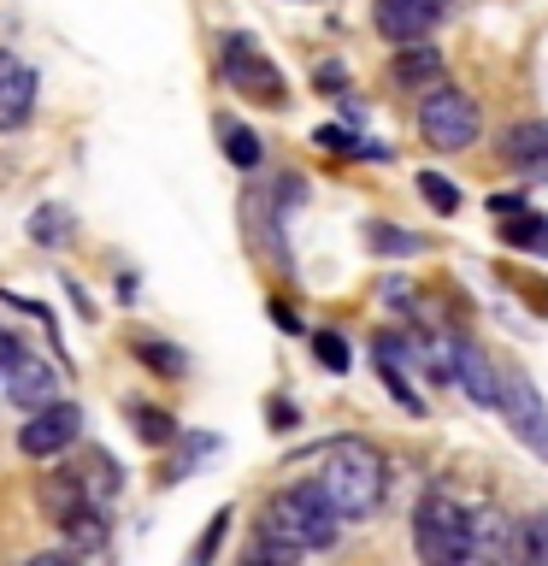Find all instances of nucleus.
I'll list each match as a JSON object with an SVG mask.
<instances>
[{
	"label": "nucleus",
	"mask_w": 548,
	"mask_h": 566,
	"mask_svg": "<svg viewBox=\"0 0 548 566\" xmlns=\"http://www.w3.org/2000/svg\"><path fill=\"white\" fill-rule=\"evenodd\" d=\"M18 360H24V348H18V336H12V331H0V389L12 384V371H18Z\"/></svg>",
	"instance_id": "cd10ccee"
},
{
	"label": "nucleus",
	"mask_w": 548,
	"mask_h": 566,
	"mask_svg": "<svg viewBox=\"0 0 548 566\" xmlns=\"http://www.w3.org/2000/svg\"><path fill=\"white\" fill-rule=\"evenodd\" d=\"M219 71H224V83L236 88V95L260 101V106H283V101H289V83H283V71L272 60H265V48L254 42V35H224Z\"/></svg>",
	"instance_id": "39448f33"
},
{
	"label": "nucleus",
	"mask_w": 548,
	"mask_h": 566,
	"mask_svg": "<svg viewBox=\"0 0 548 566\" xmlns=\"http://www.w3.org/2000/svg\"><path fill=\"white\" fill-rule=\"evenodd\" d=\"M389 77H396L401 88H431L442 83V48H431V42H407L401 53H396V65H389Z\"/></svg>",
	"instance_id": "4468645a"
},
{
	"label": "nucleus",
	"mask_w": 548,
	"mask_h": 566,
	"mask_svg": "<svg viewBox=\"0 0 548 566\" xmlns=\"http://www.w3.org/2000/svg\"><path fill=\"white\" fill-rule=\"evenodd\" d=\"M53 525H60L77 548H101V543H106V513H101V502H77L71 513H60Z\"/></svg>",
	"instance_id": "2eb2a0df"
},
{
	"label": "nucleus",
	"mask_w": 548,
	"mask_h": 566,
	"mask_svg": "<svg viewBox=\"0 0 548 566\" xmlns=\"http://www.w3.org/2000/svg\"><path fill=\"white\" fill-rule=\"evenodd\" d=\"M313 142H318V148H330V154H354V159H389V148H378V142H366V136H354V130H342V124H325Z\"/></svg>",
	"instance_id": "aec40b11"
},
{
	"label": "nucleus",
	"mask_w": 548,
	"mask_h": 566,
	"mask_svg": "<svg viewBox=\"0 0 548 566\" xmlns=\"http://www.w3.org/2000/svg\"><path fill=\"white\" fill-rule=\"evenodd\" d=\"M35 71L18 60V53L0 48V124H24L35 113Z\"/></svg>",
	"instance_id": "9b49d317"
},
{
	"label": "nucleus",
	"mask_w": 548,
	"mask_h": 566,
	"mask_svg": "<svg viewBox=\"0 0 548 566\" xmlns=\"http://www.w3.org/2000/svg\"><path fill=\"white\" fill-rule=\"evenodd\" d=\"M466 543H472V566H513L519 525H513L502 507H472L466 513Z\"/></svg>",
	"instance_id": "1a4fd4ad"
},
{
	"label": "nucleus",
	"mask_w": 548,
	"mask_h": 566,
	"mask_svg": "<svg viewBox=\"0 0 548 566\" xmlns=\"http://www.w3.org/2000/svg\"><path fill=\"white\" fill-rule=\"evenodd\" d=\"M502 413L513 424V437H519L537 460H548V401L525 371H502Z\"/></svg>",
	"instance_id": "423d86ee"
},
{
	"label": "nucleus",
	"mask_w": 548,
	"mask_h": 566,
	"mask_svg": "<svg viewBox=\"0 0 548 566\" xmlns=\"http://www.w3.org/2000/svg\"><path fill=\"white\" fill-rule=\"evenodd\" d=\"M419 195L431 212H442V219L460 212V189H454V177H442V171H419Z\"/></svg>",
	"instance_id": "4be33fe9"
},
{
	"label": "nucleus",
	"mask_w": 548,
	"mask_h": 566,
	"mask_svg": "<svg viewBox=\"0 0 548 566\" xmlns=\"http://www.w3.org/2000/svg\"><path fill=\"white\" fill-rule=\"evenodd\" d=\"M513 566H548V513H530L513 543Z\"/></svg>",
	"instance_id": "a211bd4d"
},
{
	"label": "nucleus",
	"mask_w": 548,
	"mask_h": 566,
	"mask_svg": "<svg viewBox=\"0 0 548 566\" xmlns=\"http://www.w3.org/2000/svg\"><path fill=\"white\" fill-rule=\"evenodd\" d=\"M272 318H277V325H283V331H301V318H295L289 307H283V301H272Z\"/></svg>",
	"instance_id": "2f4dec72"
},
{
	"label": "nucleus",
	"mask_w": 548,
	"mask_h": 566,
	"mask_svg": "<svg viewBox=\"0 0 548 566\" xmlns=\"http://www.w3.org/2000/svg\"><path fill=\"white\" fill-rule=\"evenodd\" d=\"M342 525L348 520L330 507V495L318 490V478H307V484H283L272 502L260 507L254 537L289 548V555H318V548H330L342 537Z\"/></svg>",
	"instance_id": "f257e3e1"
},
{
	"label": "nucleus",
	"mask_w": 548,
	"mask_h": 566,
	"mask_svg": "<svg viewBox=\"0 0 548 566\" xmlns=\"http://www.w3.org/2000/svg\"><path fill=\"white\" fill-rule=\"evenodd\" d=\"M130 419H136V437L148 442V449H166V442H177V419H171V413H159V407L136 401V407H130Z\"/></svg>",
	"instance_id": "412c9836"
},
{
	"label": "nucleus",
	"mask_w": 548,
	"mask_h": 566,
	"mask_svg": "<svg viewBox=\"0 0 548 566\" xmlns=\"http://www.w3.org/2000/svg\"><path fill=\"white\" fill-rule=\"evenodd\" d=\"M419 142H431L436 154H460L477 142V101L454 83H436L419 101Z\"/></svg>",
	"instance_id": "20e7f679"
},
{
	"label": "nucleus",
	"mask_w": 548,
	"mask_h": 566,
	"mask_svg": "<svg viewBox=\"0 0 548 566\" xmlns=\"http://www.w3.org/2000/svg\"><path fill=\"white\" fill-rule=\"evenodd\" d=\"M71 230H77V219H71V207H60V201H48V207L30 212V242L35 248H65Z\"/></svg>",
	"instance_id": "dca6fc26"
},
{
	"label": "nucleus",
	"mask_w": 548,
	"mask_h": 566,
	"mask_svg": "<svg viewBox=\"0 0 548 566\" xmlns=\"http://www.w3.org/2000/svg\"><path fill=\"white\" fill-rule=\"evenodd\" d=\"M489 207L502 212V219H519V212H530V195H495Z\"/></svg>",
	"instance_id": "7c9ffc66"
},
{
	"label": "nucleus",
	"mask_w": 548,
	"mask_h": 566,
	"mask_svg": "<svg viewBox=\"0 0 548 566\" xmlns=\"http://www.w3.org/2000/svg\"><path fill=\"white\" fill-rule=\"evenodd\" d=\"M318 490L330 495V507L342 513V520H371V513L383 507L389 495V460L378 442L366 437H336L325 449V467H318Z\"/></svg>",
	"instance_id": "f03ea898"
},
{
	"label": "nucleus",
	"mask_w": 548,
	"mask_h": 566,
	"mask_svg": "<svg viewBox=\"0 0 548 566\" xmlns=\"http://www.w3.org/2000/svg\"><path fill=\"white\" fill-rule=\"evenodd\" d=\"M313 83L336 95V88H348V65H336V60H330V65H318V71H313Z\"/></svg>",
	"instance_id": "c85d7f7f"
},
{
	"label": "nucleus",
	"mask_w": 548,
	"mask_h": 566,
	"mask_svg": "<svg viewBox=\"0 0 548 566\" xmlns=\"http://www.w3.org/2000/svg\"><path fill=\"white\" fill-rule=\"evenodd\" d=\"M136 360L154 366V371H166V378H183V371H189L183 348H166V343H136Z\"/></svg>",
	"instance_id": "a878e982"
},
{
	"label": "nucleus",
	"mask_w": 548,
	"mask_h": 566,
	"mask_svg": "<svg viewBox=\"0 0 548 566\" xmlns=\"http://www.w3.org/2000/svg\"><path fill=\"white\" fill-rule=\"evenodd\" d=\"M24 566H83L77 548H48V555H30Z\"/></svg>",
	"instance_id": "c756f323"
},
{
	"label": "nucleus",
	"mask_w": 548,
	"mask_h": 566,
	"mask_svg": "<svg viewBox=\"0 0 548 566\" xmlns=\"http://www.w3.org/2000/svg\"><path fill=\"white\" fill-rule=\"evenodd\" d=\"M454 0H371V24H378L383 42H431V30H436V18L449 12Z\"/></svg>",
	"instance_id": "0eeeda50"
},
{
	"label": "nucleus",
	"mask_w": 548,
	"mask_h": 566,
	"mask_svg": "<svg viewBox=\"0 0 548 566\" xmlns=\"http://www.w3.org/2000/svg\"><path fill=\"white\" fill-rule=\"evenodd\" d=\"M301 555H289V548H277V543H265V537H254L247 543V555H242V566H295Z\"/></svg>",
	"instance_id": "bb28decb"
},
{
	"label": "nucleus",
	"mask_w": 548,
	"mask_h": 566,
	"mask_svg": "<svg viewBox=\"0 0 548 566\" xmlns=\"http://www.w3.org/2000/svg\"><path fill=\"white\" fill-rule=\"evenodd\" d=\"M466 513L449 490H424L413 507V555L419 566H472V543H466Z\"/></svg>",
	"instance_id": "7ed1b4c3"
},
{
	"label": "nucleus",
	"mask_w": 548,
	"mask_h": 566,
	"mask_svg": "<svg viewBox=\"0 0 548 566\" xmlns=\"http://www.w3.org/2000/svg\"><path fill=\"white\" fill-rule=\"evenodd\" d=\"M313 354H318V366H325V371H336V378H342L348 360H354V348H348L342 331H313Z\"/></svg>",
	"instance_id": "b1692460"
},
{
	"label": "nucleus",
	"mask_w": 548,
	"mask_h": 566,
	"mask_svg": "<svg viewBox=\"0 0 548 566\" xmlns=\"http://www.w3.org/2000/svg\"><path fill=\"white\" fill-rule=\"evenodd\" d=\"M77 437H83V407L77 401H53V407H42V413H30V424L18 431V449H24L30 460H53Z\"/></svg>",
	"instance_id": "6e6552de"
},
{
	"label": "nucleus",
	"mask_w": 548,
	"mask_h": 566,
	"mask_svg": "<svg viewBox=\"0 0 548 566\" xmlns=\"http://www.w3.org/2000/svg\"><path fill=\"white\" fill-rule=\"evenodd\" d=\"M230 520H236L230 507H219V513H212V520H207V531H201V543L189 548V560H183V566H212V555H219V543H224Z\"/></svg>",
	"instance_id": "393cba45"
},
{
	"label": "nucleus",
	"mask_w": 548,
	"mask_h": 566,
	"mask_svg": "<svg viewBox=\"0 0 548 566\" xmlns=\"http://www.w3.org/2000/svg\"><path fill=\"white\" fill-rule=\"evenodd\" d=\"M7 396L24 407V413H42V407L60 401V371H53L48 360H35V354H24L12 371V384H7Z\"/></svg>",
	"instance_id": "f8f14e48"
},
{
	"label": "nucleus",
	"mask_w": 548,
	"mask_h": 566,
	"mask_svg": "<svg viewBox=\"0 0 548 566\" xmlns=\"http://www.w3.org/2000/svg\"><path fill=\"white\" fill-rule=\"evenodd\" d=\"M366 248H371V254H424V237L396 230V224H371L366 230Z\"/></svg>",
	"instance_id": "5701e85b"
},
{
	"label": "nucleus",
	"mask_w": 548,
	"mask_h": 566,
	"mask_svg": "<svg viewBox=\"0 0 548 566\" xmlns=\"http://www.w3.org/2000/svg\"><path fill=\"white\" fill-rule=\"evenodd\" d=\"M502 159L525 177V184H548V118L513 124L507 142H502Z\"/></svg>",
	"instance_id": "9d476101"
},
{
	"label": "nucleus",
	"mask_w": 548,
	"mask_h": 566,
	"mask_svg": "<svg viewBox=\"0 0 548 566\" xmlns=\"http://www.w3.org/2000/svg\"><path fill=\"white\" fill-rule=\"evenodd\" d=\"M454 371H460V384H466V396H472L477 407H502V378H495V366H489L484 348L460 343V348H454Z\"/></svg>",
	"instance_id": "ddd939ff"
},
{
	"label": "nucleus",
	"mask_w": 548,
	"mask_h": 566,
	"mask_svg": "<svg viewBox=\"0 0 548 566\" xmlns=\"http://www.w3.org/2000/svg\"><path fill=\"white\" fill-rule=\"evenodd\" d=\"M219 136H224V159H230V166H242V171H254V166H260V136L247 130V124L219 118Z\"/></svg>",
	"instance_id": "6ab92c4d"
},
{
	"label": "nucleus",
	"mask_w": 548,
	"mask_h": 566,
	"mask_svg": "<svg viewBox=\"0 0 548 566\" xmlns=\"http://www.w3.org/2000/svg\"><path fill=\"white\" fill-rule=\"evenodd\" d=\"M502 242L507 248H519V254H542L548 260V212H519V219H507L502 224Z\"/></svg>",
	"instance_id": "f3484780"
}]
</instances>
